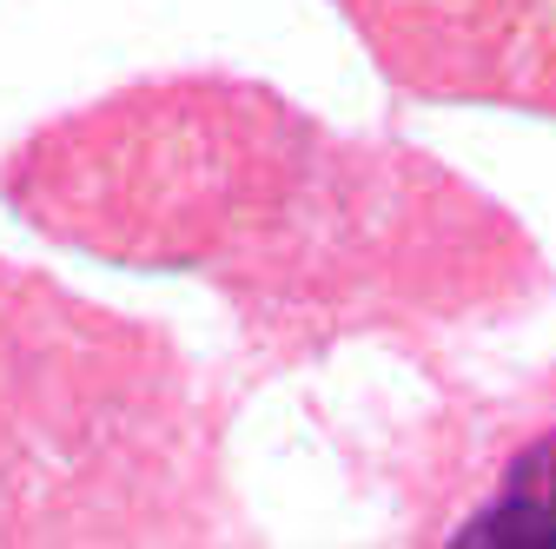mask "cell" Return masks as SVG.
Here are the masks:
<instances>
[{
	"instance_id": "1",
	"label": "cell",
	"mask_w": 556,
	"mask_h": 549,
	"mask_svg": "<svg viewBox=\"0 0 556 549\" xmlns=\"http://www.w3.org/2000/svg\"><path fill=\"white\" fill-rule=\"evenodd\" d=\"M457 542H504V549H556V424L536 431L510 463L497 497L483 503Z\"/></svg>"
}]
</instances>
